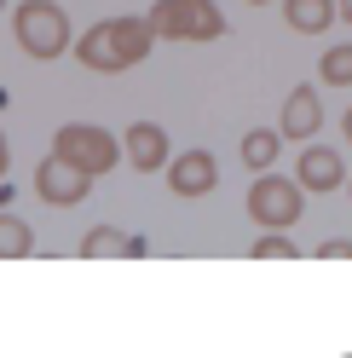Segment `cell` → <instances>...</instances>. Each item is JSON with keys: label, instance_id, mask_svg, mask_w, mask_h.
<instances>
[{"label": "cell", "instance_id": "6da1fadb", "mask_svg": "<svg viewBox=\"0 0 352 358\" xmlns=\"http://www.w3.org/2000/svg\"><path fill=\"white\" fill-rule=\"evenodd\" d=\"M150 47H156L150 17H104V24H93V29L75 41V58L87 64V70H98V76H116V70L145 64Z\"/></svg>", "mask_w": 352, "mask_h": 358}, {"label": "cell", "instance_id": "7a4b0ae2", "mask_svg": "<svg viewBox=\"0 0 352 358\" xmlns=\"http://www.w3.org/2000/svg\"><path fill=\"white\" fill-rule=\"evenodd\" d=\"M12 29H17V47H24L29 58H41V64H52L58 52L75 47L70 17H64V6H52V0H24L17 17H12Z\"/></svg>", "mask_w": 352, "mask_h": 358}, {"label": "cell", "instance_id": "3957f363", "mask_svg": "<svg viewBox=\"0 0 352 358\" xmlns=\"http://www.w3.org/2000/svg\"><path fill=\"white\" fill-rule=\"evenodd\" d=\"M156 41H219L226 35V17H219L214 0H156L145 12Z\"/></svg>", "mask_w": 352, "mask_h": 358}, {"label": "cell", "instance_id": "277c9868", "mask_svg": "<svg viewBox=\"0 0 352 358\" xmlns=\"http://www.w3.org/2000/svg\"><path fill=\"white\" fill-rule=\"evenodd\" d=\"M52 156H64L70 168H81L87 179H98L122 162V139L116 133H104L93 122H70V127H58V139H52Z\"/></svg>", "mask_w": 352, "mask_h": 358}, {"label": "cell", "instance_id": "5b68a950", "mask_svg": "<svg viewBox=\"0 0 352 358\" xmlns=\"http://www.w3.org/2000/svg\"><path fill=\"white\" fill-rule=\"evenodd\" d=\"M300 208H306L300 203V185H295V179H283V173H272V168L249 185V214L266 231H289L295 220H300Z\"/></svg>", "mask_w": 352, "mask_h": 358}, {"label": "cell", "instance_id": "8992f818", "mask_svg": "<svg viewBox=\"0 0 352 358\" xmlns=\"http://www.w3.org/2000/svg\"><path fill=\"white\" fill-rule=\"evenodd\" d=\"M87 179L81 168H70L64 156H47V162L35 168V191H41V203H52V208H75V203H87Z\"/></svg>", "mask_w": 352, "mask_h": 358}, {"label": "cell", "instance_id": "52a82bcc", "mask_svg": "<svg viewBox=\"0 0 352 358\" xmlns=\"http://www.w3.org/2000/svg\"><path fill=\"white\" fill-rule=\"evenodd\" d=\"M219 185V168L208 150H185V156H168V191L185 196V203H196V196H208Z\"/></svg>", "mask_w": 352, "mask_h": 358}, {"label": "cell", "instance_id": "ba28073f", "mask_svg": "<svg viewBox=\"0 0 352 358\" xmlns=\"http://www.w3.org/2000/svg\"><path fill=\"white\" fill-rule=\"evenodd\" d=\"M295 185L300 191H335V185H346V162L329 145H306L295 162Z\"/></svg>", "mask_w": 352, "mask_h": 358}, {"label": "cell", "instance_id": "9c48e42d", "mask_svg": "<svg viewBox=\"0 0 352 358\" xmlns=\"http://www.w3.org/2000/svg\"><path fill=\"white\" fill-rule=\"evenodd\" d=\"M323 127V104H318V87H295L289 99H283V116H277V133L283 139H312V133Z\"/></svg>", "mask_w": 352, "mask_h": 358}, {"label": "cell", "instance_id": "30bf717a", "mask_svg": "<svg viewBox=\"0 0 352 358\" xmlns=\"http://www.w3.org/2000/svg\"><path fill=\"white\" fill-rule=\"evenodd\" d=\"M122 156L139 173H156V168H168V133L156 122H133V127L122 133Z\"/></svg>", "mask_w": 352, "mask_h": 358}, {"label": "cell", "instance_id": "8fae6325", "mask_svg": "<svg viewBox=\"0 0 352 358\" xmlns=\"http://www.w3.org/2000/svg\"><path fill=\"white\" fill-rule=\"evenodd\" d=\"M81 255L87 260H139V255H150V243L145 237H127L116 226H93L81 237Z\"/></svg>", "mask_w": 352, "mask_h": 358}, {"label": "cell", "instance_id": "7c38bea8", "mask_svg": "<svg viewBox=\"0 0 352 358\" xmlns=\"http://www.w3.org/2000/svg\"><path fill=\"white\" fill-rule=\"evenodd\" d=\"M283 17H289V29H300V35H323L329 24H341L335 0H283Z\"/></svg>", "mask_w": 352, "mask_h": 358}, {"label": "cell", "instance_id": "4fadbf2b", "mask_svg": "<svg viewBox=\"0 0 352 358\" xmlns=\"http://www.w3.org/2000/svg\"><path fill=\"white\" fill-rule=\"evenodd\" d=\"M277 145H283L277 127H249V133H243V162H249L254 173H266V168L277 162Z\"/></svg>", "mask_w": 352, "mask_h": 358}, {"label": "cell", "instance_id": "5bb4252c", "mask_svg": "<svg viewBox=\"0 0 352 358\" xmlns=\"http://www.w3.org/2000/svg\"><path fill=\"white\" fill-rule=\"evenodd\" d=\"M24 255H35V231H29V220L0 214V260H24Z\"/></svg>", "mask_w": 352, "mask_h": 358}, {"label": "cell", "instance_id": "9a60e30c", "mask_svg": "<svg viewBox=\"0 0 352 358\" xmlns=\"http://www.w3.org/2000/svg\"><path fill=\"white\" fill-rule=\"evenodd\" d=\"M318 76H323V87H352V47H329Z\"/></svg>", "mask_w": 352, "mask_h": 358}, {"label": "cell", "instance_id": "2e32d148", "mask_svg": "<svg viewBox=\"0 0 352 358\" xmlns=\"http://www.w3.org/2000/svg\"><path fill=\"white\" fill-rule=\"evenodd\" d=\"M249 255H254V260H295L300 249H295V243L283 237V231H266V237H260V243H254Z\"/></svg>", "mask_w": 352, "mask_h": 358}, {"label": "cell", "instance_id": "e0dca14e", "mask_svg": "<svg viewBox=\"0 0 352 358\" xmlns=\"http://www.w3.org/2000/svg\"><path fill=\"white\" fill-rule=\"evenodd\" d=\"M318 260H352V243H346V237H335V243H323V249H318Z\"/></svg>", "mask_w": 352, "mask_h": 358}, {"label": "cell", "instance_id": "ac0fdd59", "mask_svg": "<svg viewBox=\"0 0 352 358\" xmlns=\"http://www.w3.org/2000/svg\"><path fill=\"white\" fill-rule=\"evenodd\" d=\"M335 12H341V24H352V0H335Z\"/></svg>", "mask_w": 352, "mask_h": 358}, {"label": "cell", "instance_id": "d6986e66", "mask_svg": "<svg viewBox=\"0 0 352 358\" xmlns=\"http://www.w3.org/2000/svg\"><path fill=\"white\" fill-rule=\"evenodd\" d=\"M6 162H12V156H6V133H0V179H6Z\"/></svg>", "mask_w": 352, "mask_h": 358}, {"label": "cell", "instance_id": "ffe728a7", "mask_svg": "<svg viewBox=\"0 0 352 358\" xmlns=\"http://www.w3.org/2000/svg\"><path fill=\"white\" fill-rule=\"evenodd\" d=\"M346 139H352V110H346Z\"/></svg>", "mask_w": 352, "mask_h": 358}, {"label": "cell", "instance_id": "44dd1931", "mask_svg": "<svg viewBox=\"0 0 352 358\" xmlns=\"http://www.w3.org/2000/svg\"><path fill=\"white\" fill-rule=\"evenodd\" d=\"M249 6H272V0H249Z\"/></svg>", "mask_w": 352, "mask_h": 358}, {"label": "cell", "instance_id": "7402d4cb", "mask_svg": "<svg viewBox=\"0 0 352 358\" xmlns=\"http://www.w3.org/2000/svg\"><path fill=\"white\" fill-rule=\"evenodd\" d=\"M346 191H352V173H346Z\"/></svg>", "mask_w": 352, "mask_h": 358}, {"label": "cell", "instance_id": "603a6c76", "mask_svg": "<svg viewBox=\"0 0 352 358\" xmlns=\"http://www.w3.org/2000/svg\"><path fill=\"white\" fill-rule=\"evenodd\" d=\"M0 12H6V0H0Z\"/></svg>", "mask_w": 352, "mask_h": 358}]
</instances>
